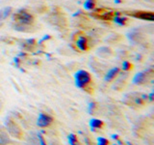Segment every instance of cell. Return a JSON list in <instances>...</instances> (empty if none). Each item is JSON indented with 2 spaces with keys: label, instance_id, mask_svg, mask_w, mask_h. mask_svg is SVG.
Returning a JSON list of instances; mask_svg holds the SVG:
<instances>
[{
  "label": "cell",
  "instance_id": "cell-1",
  "mask_svg": "<svg viewBox=\"0 0 154 145\" xmlns=\"http://www.w3.org/2000/svg\"><path fill=\"white\" fill-rule=\"evenodd\" d=\"M14 21L17 22V25L14 28L19 31H25L24 28L30 27L34 23V18L31 14H29L26 11H19L14 14Z\"/></svg>",
  "mask_w": 154,
  "mask_h": 145
},
{
  "label": "cell",
  "instance_id": "cell-2",
  "mask_svg": "<svg viewBox=\"0 0 154 145\" xmlns=\"http://www.w3.org/2000/svg\"><path fill=\"white\" fill-rule=\"evenodd\" d=\"M148 101V97L146 94L132 92L124 96L123 103L129 106H143Z\"/></svg>",
  "mask_w": 154,
  "mask_h": 145
},
{
  "label": "cell",
  "instance_id": "cell-3",
  "mask_svg": "<svg viewBox=\"0 0 154 145\" xmlns=\"http://www.w3.org/2000/svg\"><path fill=\"white\" fill-rule=\"evenodd\" d=\"M74 79H75V85L78 88L88 91L91 82V76L88 72L84 70L78 71L74 75Z\"/></svg>",
  "mask_w": 154,
  "mask_h": 145
},
{
  "label": "cell",
  "instance_id": "cell-4",
  "mask_svg": "<svg viewBox=\"0 0 154 145\" xmlns=\"http://www.w3.org/2000/svg\"><path fill=\"white\" fill-rule=\"evenodd\" d=\"M153 76V70L151 68L149 69L141 72H138L137 75H135L134 79H133V83L136 84V85H142L146 83L147 81H149Z\"/></svg>",
  "mask_w": 154,
  "mask_h": 145
},
{
  "label": "cell",
  "instance_id": "cell-5",
  "mask_svg": "<svg viewBox=\"0 0 154 145\" xmlns=\"http://www.w3.org/2000/svg\"><path fill=\"white\" fill-rule=\"evenodd\" d=\"M5 125H6L7 130L10 133V134L13 135L14 137L18 138V139L22 138V134H23L22 130L16 122H14V121L11 119H7L5 121Z\"/></svg>",
  "mask_w": 154,
  "mask_h": 145
},
{
  "label": "cell",
  "instance_id": "cell-6",
  "mask_svg": "<svg viewBox=\"0 0 154 145\" xmlns=\"http://www.w3.org/2000/svg\"><path fill=\"white\" fill-rule=\"evenodd\" d=\"M77 36L74 35V39H75V45L77 46V47L79 48L82 51H86L88 50L89 48V41L88 38L86 37V35L82 32H77L75 33Z\"/></svg>",
  "mask_w": 154,
  "mask_h": 145
},
{
  "label": "cell",
  "instance_id": "cell-7",
  "mask_svg": "<svg viewBox=\"0 0 154 145\" xmlns=\"http://www.w3.org/2000/svg\"><path fill=\"white\" fill-rule=\"evenodd\" d=\"M91 16L97 19H102V21H112L115 17V12L106 11L104 9H97L94 13L91 14Z\"/></svg>",
  "mask_w": 154,
  "mask_h": 145
},
{
  "label": "cell",
  "instance_id": "cell-8",
  "mask_svg": "<svg viewBox=\"0 0 154 145\" xmlns=\"http://www.w3.org/2000/svg\"><path fill=\"white\" fill-rule=\"evenodd\" d=\"M126 14L134 17L136 18L143 19V21H154V14L152 12H143V11H136V12H125Z\"/></svg>",
  "mask_w": 154,
  "mask_h": 145
},
{
  "label": "cell",
  "instance_id": "cell-9",
  "mask_svg": "<svg viewBox=\"0 0 154 145\" xmlns=\"http://www.w3.org/2000/svg\"><path fill=\"white\" fill-rule=\"evenodd\" d=\"M53 122V117L48 114H45V113H40L38 115V126L41 128H46L48 127L51 123Z\"/></svg>",
  "mask_w": 154,
  "mask_h": 145
},
{
  "label": "cell",
  "instance_id": "cell-10",
  "mask_svg": "<svg viewBox=\"0 0 154 145\" xmlns=\"http://www.w3.org/2000/svg\"><path fill=\"white\" fill-rule=\"evenodd\" d=\"M119 68H113V69H111L107 74L105 75L104 76V80L105 81H107V82H110L111 80H113L116 76H117L119 75Z\"/></svg>",
  "mask_w": 154,
  "mask_h": 145
},
{
  "label": "cell",
  "instance_id": "cell-11",
  "mask_svg": "<svg viewBox=\"0 0 154 145\" xmlns=\"http://www.w3.org/2000/svg\"><path fill=\"white\" fill-rule=\"evenodd\" d=\"M97 54L102 58H107L112 55V50L107 47H100L98 50Z\"/></svg>",
  "mask_w": 154,
  "mask_h": 145
},
{
  "label": "cell",
  "instance_id": "cell-12",
  "mask_svg": "<svg viewBox=\"0 0 154 145\" xmlns=\"http://www.w3.org/2000/svg\"><path fill=\"white\" fill-rule=\"evenodd\" d=\"M103 122L98 119H91L90 121V127L91 130H96V129H101L103 127Z\"/></svg>",
  "mask_w": 154,
  "mask_h": 145
},
{
  "label": "cell",
  "instance_id": "cell-13",
  "mask_svg": "<svg viewBox=\"0 0 154 145\" xmlns=\"http://www.w3.org/2000/svg\"><path fill=\"white\" fill-rule=\"evenodd\" d=\"M36 45V40L35 39H28V40L24 41L23 44V48L26 50H32V47Z\"/></svg>",
  "mask_w": 154,
  "mask_h": 145
},
{
  "label": "cell",
  "instance_id": "cell-14",
  "mask_svg": "<svg viewBox=\"0 0 154 145\" xmlns=\"http://www.w3.org/2000/svg\"><path fill=\"white\" fill-rule=\"evenodd\" d=\"M113 19H114V21L116 23H118V24H119V25H122V26L126 25V24L128 23V18H123V17L118 16V17H114Z\"/></svg>",
  "mask_w": 154,
  "mask_h": 145
},
{
  "label": "cell",
  "instance_id": "cell-15",
  "mask_svg": "<svg viewBox=\"0 0 154 145\" xmlns=\"http://www.w3.org/2000/svg\"><path fill=\"white\" fill-rule=\"evenodd\" d=\"M95 5H96L95 0H87V1L85 2V4H84V7H85L86 10H89V11H91V10H94L95 8Z\"/></svg>",
  "mask_w": 154,
  "mask_h": 145
},
{
  "label": "cell",
  "instance_id": "cell-16",
  "mask_svg": "<svg viewBox=\"0 0 154 145\" xmlns=\"http://www.w3.org/2000/svg\"><path fill=\"white\" fill-rule=\"evenodd\" d=\"M0 141L5 143L9 141V138H8V134L6 133V130H5L2 127L0 128Z\"/></svg>",
  "mask_w": 154,
  "mask_h": 145
},
{
  "label": "cell",
  "instance_id": "cell-17",
  "mask_svg": "<svg viewBox=\"0 0 154 145\" xmlns=\"http://www.w3.org/2000/svg\"><path fill=\"white\" fill-rule=\"evenodd\" d=\"M67 139H69V143L70 145H74L75 143L78 142V140H77V137L74 134H69V137H67Z\"/></svg>",
  "mask_w": 154,
  "mask_h": 145
},
{
  "label": "cell",
  "instance_id": "cell-18",
  "mask_svg": "<svg viewBox=\"0 0 154 145\" xmlns=\"http://www.w3.org/2000/svg\"><path fill=\"white\" fill-rule=\"evenodd\" d=\"M97 108V105H96L95 103H90L89 104V112L90 114H95V109Z\"/></svg>",
  "mask_w": 154,
  "mask_h": 145
},
{
  "label": "cell",
  "instance_id": "cell-19",
  "mask_svg": "<svg viewBox=\"0 0 154 145\" xmlns=\"http://www.w3.org/2000/svg\"><path fill=\"white\" fill-rule=\"evenodd\" d=\"M130 69H132V65L131 63H129L128 61H123L122 62V70L123 71H129Z\"/></svg>",
  "mask_w": 154,
  "mask_h": 145
},
{
  "label": "cell",
  "instance_id": "cell-20",
  "mask_svg": "<svg viewBox=\"0 0 154 145\" xmlns=\"http://www.w3.org/2000/svg\"><path fill=\"white\" fill-rule=\"evenodd\" d=\"M97 143L99 145H107V144H109V140L107 138H104L102 137H100L97 138Z\"/></svg>",
  "mask_w": 154,
  "mask_h": 145
},
{
  "label": "cell",
  "instance_id": "cell-21",
  "mask_svg": "<svg viewBox=\"0 0 154 145\" xmlns=\"http://www.w3.org/2000/svg\"><path fill=\"white\" fill-rule=\"evenodd\" d=\"M37 135H38V140H40V143H41L42 145H45V140H43V138H42V134H38Z\"/></svg>",
  "mask_w": 154,
  "mask_h": 145
},
{
  "label": "cell",
  "instance_id": "cell-22",
  "mask_svg": "<svg viewBox=\"0 0 154 145\" xmlns=\"http://www.w3.org/2000/svg\"><path fill=\"white\" fill-rule=\"evenodd\" d=\"M147 97H148V100L149 101L153 102V100H154V98H153V97H154V93H153V92H151V93L149 94V96H147Z\"/></svg>",
  "mask_w": 154,
  "mask_h": 145
},
{
  "label": "cell",
  "instance_id": "cell-23",
  "mask_svg": "<svg viewBox=\"0 0 154 145\" xmlns=\"http://www.w3.org/2000/svg\"><path fill=\"white\" fill-rule=\"evenodd\" d=\"M112 138H114V139L117 140V139H119V135H117V134H113V135H112Z\"/></svg>",
  "mask_w": 154,
  "mask_h": 145
},
{
  "label": "cell",
  "instance_id": "cell-24",
  "mask_svg": "<svg viewBox=\"0 0 154 145\" xmlns=\"http://www.w3.org/2000/svg\"><path fill=\"white\" fill-rule=\"evenodd\" d=\"M116 3H122V0H115Z\"/></svg>",
  "mask_w": 154,
  "mask_h": 145
},
{
  "label": "cell",
  "instance_id": "cell-25",
  "mask_svg": "<svg viewBox=\"0 0 154 145\" xmlns=\"http://www.w3.org/2000/svg\"><path fill=\"white\" fill-rule=\"evenodd\" d=\"M2 109V103H1V101H0V110Z\"/></svg>",
  "mask_w": 154,
  "mask_h": 145
},
{
  "label": "cell",
  "instance_id": "cell-26",
  "mask_svg": "<svg viewBox=\"0 0 154 145\" xmlns=\"http://www.w3.org/2000/svg\"><path fill=\"white\" fill-rule=\"evenodd\" d=\"M118 140V139H117ZM118 144H122V141H120V140H118Z\"/></svg>",
  "mask_w": 154,
  "mask_h": 145
}]
</instances>
